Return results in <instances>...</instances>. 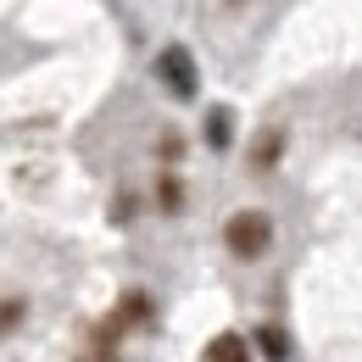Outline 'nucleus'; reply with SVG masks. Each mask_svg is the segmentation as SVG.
<instances>
[{
	"label": "nucleus",
	"instance_id": "nucleus-1",
	"mask_svg": "<svg viewBox=\"0 0 362 362\" xmlns=\"http://www.w3.org/2000/svg\"><path fill=\"white\" fill-rule=\"evenodd\" d=\"M223 245L240 257V262H257V257H268V245H273V218H268V212H257V206L234 212V218L223 223Z\"/></svg>",
	"mask_w": 362,
	"mask_h": 362
},
{
	"label": "nucleus",
	"instance_id": "nucleus-2",
	"mask_svg": "<svg viewBox=\"0 0 362 362\" xmlns=\"http://www.w3.org/2000/svg\"><path fill=\"white\" fill-rule=\"evenodd\" d=\"M156 67L168 73L173 95H195V78H189V56H184V45H168L162 56H156Z\"/></svg>",
	"mask_w": 362,
	"mask_h": 362
},
{
	"label": "nucleus",
	"instance_id": "nucleus-3",
	"mask_svg": "<svg viewBox=\"0 0 362 362\" xmlns=\"http://www.w3.org/2000/svg\"><path fill=\"white\" fill-rule=\"evenodd\" d=\"M279 151H284V129H268V134L257 139V151H251V168H257V173H273Z\"/></svg>",
	"mask_w": 362,
	"mask_h": 362
},
{
	"label": "nucleus",
	"instance_id": "nucleus-4",
	"mask_svg": "<svg viewBox=\"0 0 362 362\" xmlns=\"http://www.w3.org/2000/svg\"><path fill=\"white\" fill-rule=\"evenodd\" d=\"M201 362H251V351H245L240 334H218V340L206 346V357H201Z\"/></svg>",
	"mask_w": 362,
	"mask_h": 362
},
{
	"label": "nucleus",
	"instance_id": "nucleus-5",
	"mask_svg": "<svg viewBox=\"0 0 362 362\" xmlns=\"http://www.w3.org/2000/svg\"><path fill=\"white\" fill-rule=\"evenodd\" d=\"M257 346H262V357H268V362L290 357V334H284L279 323H262V329H257Z\"/></svg>",
	"mask_w": 362,
	"mask_h": 362
},
{
	"label": "nucleus",
	"instance_id": "nucleus-6",
	"mask_svg": "<svg viewBox=\"0 0 362 362\" xmlns=\"http://www.w3.org/2000/svg\"><path fill=\"white\" fill-rule=\"evenodd\" d=\"M23 317H28V301H23V296H6V301H0V340H6V329H17Z\"/></svg>",
	"mask_w": 362,
	"mask_h": 362
},
{
	"label": "nucleus",
	"instance_id": "nucleus-7",
	"mask_svg": "<svg viewBox=\"0 0 362 362\" xmlns=\"http://www.w3.org/2000/svg\"><path fill=\"white\" fill-rule=\"evenodd\" d=\"M156 201H162V212H184V189H179V179H173V173H162Z\"/></svg>",
	"mask_w": 362,
	"mask_h": 362
},
{
	"label": "nucleus",
	"instance_id": "nucleus-8",
	"mask_svg": "<svg viewBox=\"0 0 362 362\" xmlns=\"http://www.w3.org/2000/svg\"><path fill=\"white\" fill-rule=\"evenodd\" d=\"M228 139V112H212V145H223Z\"/></svg>",
	"mask_w": 362,
	"mask_h": 362
},
{
	"label": "nucleus",
	"instance_id": "nucleus-9",
	"mask_svg": "<svg viewBox=\"0 0 362 362\" xmlns=\"http://www.w3.org/2000/svg\"><path fill=\"white\" fill-rule=\"evenodd\" d=\"M223 6H240V0H223Z\"/></svg>",
	"mask_w": 362,
	"mask_h": 362
}]
</instances>
